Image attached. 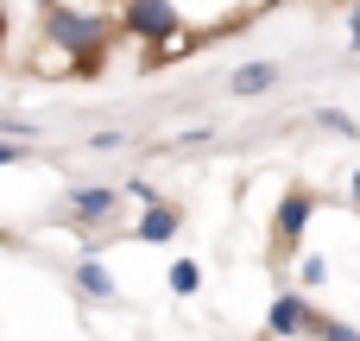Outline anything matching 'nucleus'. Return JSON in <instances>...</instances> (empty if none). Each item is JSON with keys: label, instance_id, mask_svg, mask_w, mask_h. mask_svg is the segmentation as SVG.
<instances>
[{"label": "nucleus", "instance_id": "obj_1", "mask_svg": "<svg viewBox=\"0 0 360 341\" xmlns=\"http://www.w3.org/2000/svg\"><path fill=\"white\" fill-rule=\"evenodd\" d=\"M114 6H89V0H57V6H44L38 13V38L44 44H57V51H70L76 63H82V76H95L101 70V57H108V44H114Z\"/></svg>", "mask_w": 360, "mask_h": 341}, {"label": "nucleus", "instance_id": "obj_2", "mask_svg": "<svg viewBox=\"0 0 360 341\" xmlns=\"http://www.w3.org/2000/svg\"><path fill=\"white\" fill-rule=\"evenodd\" d=\"M114 25H120V38L146 44L152 57H158L171 38H184V32H190V25H184V13H177V0H120V6H114Z\"/></svg>", "mask_w": 360, "mask_h": 341}, {"label": "nucleus", "instance_id": "obj_3", "mask_svg": "<svg viewBox=\"0 0 360 341\" xmlns=\"http://www.w3.org/2000/svg\"><path fill=\"white\" fill-rule=\"evenodd\" d=\"M310 221H316V190L310 184H291L278 196V209H272V259H297Z\"/></svg>", "mask_w": 360, "mask_h": 341}, {"label": "nucleus", "instance_id": "obj_4", "mask_svg": "<svg viewBox=\"0 0 360 341\" xmlns=\"http://www.w3.org/2000/svg\"><path fill=\"white\" fill-rule=\"evenodd\" d=\"M114 209H120V190H114V184H76L70 202H63V221L82 228V234H95V228L114 221Z\"/></svg>", "mask_w": 360, "mask_h": 341}, {"label": "nucleus", "instance_id": "obj_5", "mask_svg": "<svg viewBox=\"0 0 360 341\" xmlns=\"http://www.w3.org/2000/svg\"><path fill=\"white\" fill-rule=\"evenodd\" d=\"M310 323H316V304H310L304 291H278L272 310H266V335H278V341L310 335Z\"/></svg>", "mask_w": 360, "mask_h": 341}, {"label": "nucleus", "instance_id": "obj_6", "mask_svg": "<svg viewBox=\"0 0 360 341\" xmlns=\"http://www.w3.org/2000/svg\"><path fill=\"white\" fill-rule=\"evenodd\" d=\"M177 228H184V209H177V202H152V209H139L133 240H139V247H171Z\"/></svg>", "mask_w": 360, "mask_h": 341}, {"label": "nucleus", "instance_id": "obj_7", "mask_svg": "<svg viewBox=\"0 0 360 341\" xmlns=\"http://www.w3.org/2000/svg\"><path fill=\"white\" fill-rule=\"evenodd\" d=\"M228 89H234L240 101H259V95H272V89H278V63L253 57V63H240V70L228 76Z\"/></svg>", "mask_w": 360, "mask_h": 341}, {"label": "nucleus", "instance_id": "obj_8", "mask_svg": "<svg viewBox=\"0 0 360 341\" xmlns=\"http://www.w3.org/2000/svg\"><path fill=\"white\" fill-rule=\"evenodd\" d=\"M76 291H82L89 304H114V297H120V285H114V272H108L101 259H76Z\"/></svg>", "mask_w": 360, "mask_h": 341}, {"label": "nucleus", "instance_id": "obj_9", "mask_svg": "<svg viewBox=\"0 0 360 341\" xmlns=\"http://www.w3.org/2000/svg\"><path fill=\"white\" fill-rule=\"evenodd\" d=\"M32 70H38V76H82V63H76L70 51L44 44V38H38V51H32Z\"/></svg>", "mask_w": 360, "mask_h": 341}, {"label": "nucleus", "instance_id": "obj_10", "mask_svg": "<svg viewBox=\"0 0 360 341\" xmlns=\"http://www.w3.org/2000/svg\"><path fill=\"white\" fill-rule=\"evenodd\" d=\"M297 285H304V291H323V285H329V259H323V253H297Z\"/></svg>", "mask_w": 360, "mask_h": 341}, {"label": "nucleus", "instance_id": "obj_11", "mask_svg": "<svg viewBox=\"0 0 360 341\" xmlns=\"http://www.w3.org/2000/svg\"><path fill=\"white\" fill-rule=\"evenodd\" d=\"M171 291H177V297H196V291H202V266H196V259H177V266H171Z\"/></svg>", "mask_w": 360, "mask_h": 341}, {"label": "nucleus", "instance_id": "obj_12", "mask_svg": "<svg viewBox=\"0 0 360 341\" xmlns=\"http://www.w3.org/2000/svg\"><path fill=\"white\" fill-rule=\"evenodd\" d=\"M316 127H323V133H342V139H360V120L342 114V108H316Z\"/></svg>", "mask_w": 360, "mask_h": 341}, {"label": "nucleus", "instance_id": "obj_13", "mask_svg": "<svg viewBox=\"0 0 360 341\" xmlns=\"http://www.w3.org/2000/svg\"><path fill=\"white\" fill-rule=\"evenodd\" d=\"M310 341H360V329H348V323H335V316H323V310H316V323H310Z\"/></svg>", "mask_w": 360, "mask_h": 341}, {"label": "nucleus", "instance_id": "obj_14", "mask_svg": "<svg viewBox=\"0 0 360 341\" xmlns=\"http://www.w3.org/2000/svg\"><path fill=\"white\" fill-rule=\"evenodd\" d=\"M120 146H127V133H120V127H101V133H89V152H101V158H108V152H120Z\"/></svg>", "mask_w": 360, "mask_h": 341}, {"label": "nucleus", "instance_id": "obj_15", "mask_svg": "<svg viewBox=\"0 0 360 341\" xmlns=\"http://www.w3.org/2000/svg\"><path fill=\"white\" fill-rule=\"evenodd\" d=\"M32 133H38V127H32L25 114H6V108H0V139H32Z\"/></svg>", "mask_w": 360, "mask_h": 341}, {"label": "nucleus", "instance_id": "obj_16", "mask_svg": "<svg viewBox=\"0 0 360 341\" xmlns=\"http://www.w3.org/2000/svg\"><path fill=\"white\" fill-rule=\"evenodd\" d=\"M120 196H133V202H146V209H152V202H165V196H158L146 177H127V184H120Z\"/></svg>", "mask_w": 360, "mask_h": 341}, {"label": "nucleus", "instance_id": "obj_17", "mask_svg": "<svg viewBox=\"0 0 360 341\" xmlns=\"http://www.w3.org/2000/svg\"><path fill=\"white\" fill-rule=\"evenodd\" d=\"M25 158H32V146H6V139H0V171H6V165H25Z\"/></svg>", "mask_w": 360, "mask_h": 341}, {"label": "nucleus", "instance_id": "obj_18", "mask_svg": "<svg viewBox=\"0 0 360 341\" xmlns=\"http://www.w3.org/2000/svg\"><path fill=\"white\" fill-rule=\"evenodd\" d=\"M348 38H354V44H360V0H354V6H348Z\"/></svg>", "mask_w": 360, "mask_h": 341}, {"label": "nucleus", "instance_id": "obj_19", "mask_svg": "<svg viewBox=\"0 0 360 341\" xmlns=\"http://www.w3.org/2000/svg\"><path fill=\"white\" fill-rule=\"evenodd\" d=\"M0 63H6V6H0Z\"/></svg>", "mask_w": 360, "mask_h": 341}, {"label": "nucleus", "instance_id": "obj_20", "mask_svg": "<svg viewBox=\"0 0 360 341\" xmlns=\"http://www.w3.org/2000/svg\"><path fill=\"white\" fill-rule=\"evenodd\" d=\"M25 6H32V13H44V6H57V0H25Z\"/></svg>", "mask_w": 360, "mask_h": 341}, {"label": "nucleus", "instance_id": "obj_21", "mask_svg": "<svg viewBox=\"0 0 360 341\" xmlns=\"http://www.w3.org/2000/svg\"><path fill=\"white\" fill-rule=\"evenodd\" d=\"M348 190H354V202H360V171H354V184H348Z\"/></svg>", "mask_w": 360, "mask_h": 341}]
</instances>
